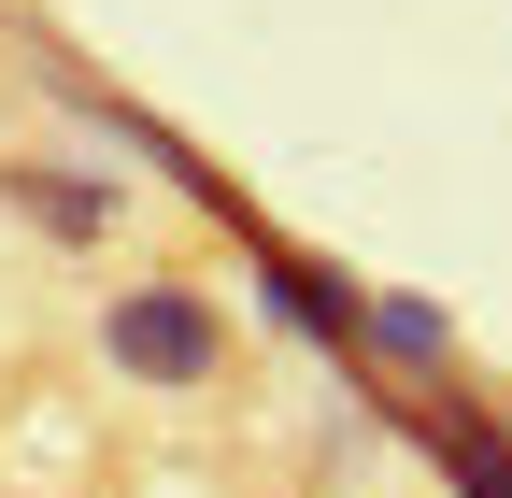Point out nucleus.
Returning <instances> with one entry per match:
<instances>
[{"label":"nucleus","instance_id":"nucleus-3","mask_svg":"<svg viewBox=\"0 0 512 498\" xmlns=\"http://www.w3.org/2000/svg\"><path fill=\"white\" fill-rule=\"evenodd\" d=\"M427 442H441V470H456V498H512V442H498V427H470V413H441Z\"/></svg>","mask_w":512,"mask_h":498},{"label":"nucleus","instance_id":"nucleus-1","mask_svg":"<svg viewBox=\"0 0 512 498\" xmlns=\"http://www.w3.org/2000/svg\"><path fill=\"white\" fill-rule=\"evenodd\" d=\"M100 356L128 370V385L185 399V385H214V370H228V314H214L200 285H128L114 314H100Z\"/></svg>","mask_w":512,"mask_h":498},{"label":"nucleus","instance_id":"nucleus-2","mask_svg":"<svg viewBox=\"0 0 512 498\" xmlns=\"http://www.w3.org/2000/svg\"><path fill=\"white\" fill-rule=\"evenodd\" d=\"M0 200H15L43 242H100L114 228V185H86V171H0Z\"/></svg>","mask_w":512,"mask_h":498}]
</instances>
